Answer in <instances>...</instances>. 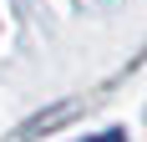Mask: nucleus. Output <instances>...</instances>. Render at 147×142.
Here are the masks:
<instances>
[{"label": "nucleus", "instance_id": "obj_1", "mask_svg": "<svg viewBox=\"0 0 147 142\" xmlns=\"http://www.w3.org/2000/svg\"><path fill=\"white\" fill-rule=\"evenodd\" d=\"M96 142H122V132H107V137H96Z\"/></svg>", "mask_w": 147, "mask_h": 142}]
</instances>
